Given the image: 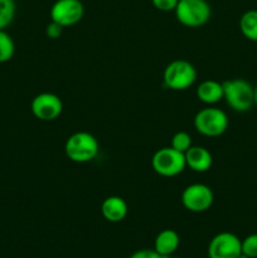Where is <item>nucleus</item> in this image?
<instances>
[{"label":"nucleus","mask_w":257,"mask_h":258,"mask_svg":"<svg viewBox=\"0 0 257 258\" xmlns=\"http://www.w3.org/2000/svg\"><path fill=\"white\" fill-rule=\"evenodd\" d=\"M170 146L175 149V150L185 154L193 146L190 134L186 133V131H178V133H175L173 135V138H171Z\"/></svg>","instance_id":"18"},{"label":"nucleus","mask_w":257,"mask_h":258,"mask_svg":"<svg viewBox=\"0 0 257 258\" xmlns=\"http://www.w3.org/2000/svg\"><path fill=\"white\" fill-rule=\"evenodd\" d=\"M100 145L92 134L87 131H77L66 140L65 153L71 161L85 164L97 156Z\"/></svg>","instance_id":"2"},{"label":"nucleus","mask_w":257,"mask_h":258,"mask_svg":"<svg viewBox=\"0 0 257 258\" xmlns=\"http://www.w3.org/2000/svg\"><path fill=\"white\" fill-rule=\"evenodd\" d=\"M15 53V44L13 38L5 32V29H0V63L9 62Z\"/></svg>","instance_id":"16"},{"label":"nucleus","mask_w":257,"mask_h":258,"mask_svg":"<svg viewBox=\"0 0 257 258\" xmlns=\"http://www.w3.org/2000/svg\"><path fill=\"white\" fill-rule=\"evenodd\" d=\"M128 258H169L163 257L154 249H140V251L134 252Z\"/></svg>","instance_id":"22"},{"label":"nucleus","mask_w":257,"mask_h":258,"mask_svg":"<svg viewBox=\"0 0 257 258\" xmlns=\"http://www.w3.org/2000/svg\"><path fill=\"white\" fill-rule=\"evenodd\" d=\"M85 8L81 0H57L50 8V20L63 28L77 24L83 17Z\"/></svg>","instance_id":"10"},{"label":"nucleus","mask_w":257,"mask_h":258,"mask_svg":"<svg viewBox=\"0 0 257 258\" xmlns=\"http://www.w3.org/2000/svg\"><path fill=\"white\" fill-rule=\"evenodd\" d=\"M151 166L158 175L173 178L179 175L186 168L185 154L175 150L171 146L159 149L151 158Z\"/></svg>","instance_id":"4"},{"label":"nucleus","mask_w":257,"mask_h":258,"mask_svg":"<svg viewBox=\"0 0 257 258\" xmlns=\"http://www.w3.org/2000/svg\"><path fill=\"white\" fill-rule=\"evenodd\" d=\"M15 10L14 0H0V29L9 27L15 17Z\"/></svg>","instance_id":"17"},{"label":"nucleus","mask_w":257,"mask_h":258,"mask_svg":"<svg viewBox=\"0 0 257 258\" xmlns=\"http://www.w3.org/2000/svg\"><path fill=\"white\" fill-rule=\"evenodd\" d=\"M174 12L178 22L188 28L202 27L212 14L211 5L207 0H179Z\"/></svg>","instance_id":"5"},{"label":"nucleus","mask_w":257,"mask_h":258,"mask_svg":"<svg viewBox=\"0 0 257 258\" xmlns=\"http://www.w3.org/2000/svg\"><path fill=\"white\" fill-rule=\"evenodd\" d=\"M208 258H238L242 253V241L231 232L216 234L208 244Z\"/></svg>","instance_id":"9"},{"label":"nucleus","mask_w":257,"mask_h":258,"mask_svg":"<svg viewBox=\"0 0 257 258\" xmlns=\"http://www.w3.org/2000/svg\"><path fill=\"white\" fill-rule=\"evenodd\" d=\"M242 253L248 258H257V233L249 234L242 241Z\"/></svg>","instance_id":"19"},{"label":"nucleus","mask_w":257,"mask_h":258,"mask_svg":"<svg viewBox=\"0 0 257 258\" xmlns=\"http://www.w3.org/2000/svg\"><path fill=\"white\" fill-rule=\"evenodd\" d=\"M169 258H170V257H169Z\"/></svg>","instance_id":"25"},{"label":"nucleus","mask_w":257,"mask_h":258,"mask_svg":"<svg viewBox=\"0 0 257 258\" xmlns=\"http://www.w3.org/2000/svg\"><path fill=\"white\" fill-rule=\"evenodd\" d=\"M238 258H248V257H247V256H246V254L241 253V254H239V257H238Z\"/></svg>","instance_id":"24"},{"label":"nucleus","mask_w":257,"mask_h":258,"mask_svg":"<svg viewBox=\"0 0 257 258\" xmlns=\"http://www.w3.org/2000/svg\"><path fill=\"white\" fill-rule=\"evenodd\" d=\"M30 110L37 120L50 122L59 118V116L62 115L63 102L59 96L50 92H43L33 98Z\"/></svg>","instance_id":"7"},{"label":"nucleus","mask_w":257,"mask_h":258,"mask_svg":"<svg viewBox=\"0 0 257 258\" xmlns=\"http://www.w3.org/2000/svg\"><path fill=\"white\" fill-rule=\"evenodd\" d=\"M163 80L166 88L173 91L188 90L197 80L196 67L188 60H173L164 70Z\"/></svg>","instance_id":"6"},{"label":"nucleus","mask_w":257,"mask_h":258,"mask_svg":"<svg viewBox=\"0 0 257 258\" xmlns=\"http://www.w3.org/2000/svg\"><path fill=\"white\" fill-rule=\"evenodd\" d=\"M214 201L212 189L206 184H191L181 193V203L184 208L194 213H202L208 211Z\"/></svg>","instance_id":"8"},{"label":"nucleus","mask_w":257,"mask_h":258,"mask_svg":"<svg viewBox=\"0 0 257 258\" xmlns=\"http://www.w3.org/2000/svg\"><path fill=\"white\" fill-rule=\"evenodd\" d=\"M254 106H257V85L254 86Z\"/></svg>","instance_id":"23"},{"label":"nucleus","mask_w":257,"mask_h":258,"mask_svg":"<svg viewBox=\"0 0 257 258\" xmlns=\"http://www.w3.org/2000/svg\"><path fill=\"white\" fill-rule=\"evenodd\" d=\"M63 29H65V28H63L62 25L50 20V23L47 25V28H45V34H47L50 39H57V38H59L60 35H62Z\"/></svg>","instance_id":"21"},{"label":"nucleus","mask_w":257,"mask_h":258,"mask_svg":"<svg viewBox=\"0 0 257 258\" xmlns=\"http://www.w3.org/2000/svg\"><path fill=\"white\" fill-rule=\"evenodd\" d=\"M101 213L106 221L118 223L123 221L128 214V206L122 197L110 196L103 199L101 204Z\"/></svg>","instance_id":"11"},{"label":"nucleus","mask_w":257,"mask_h":258,"mask_svg":"<svg viewBox=\"0 0 257 258\" xmlns=\"http://www.w3.org/2000/svg\"><path fill=\"white\" fill-rule=\"evenodd\" d=\"M239 30L244 38L257 42V9L247 10L239 19Z\"/></svg>","instance_id":"15"},{"label":"nucleus","mask_w":257,"mask_h":258,"mask_svg":"<svg viewBox=\"0 0 257 258\" xmlns=\"http://www.w3.org/2000/svg\"><path fill=\"white\" fill-rule=\"evenodd\" d=\"M185 163L190 170L196 173H206L212 168L213 158L208 149L193 145L185 153Z\"/></svg>","instance_id":"12"},{"label":"nucleus","mask_w":257,"mask_h":258,"mask_svg":"<svg viewBox=\"0 0 257 258\" xmlns=\"http://www.w3.org/2000/svg\"><path fill=\"white\" fill-rule=\"evenodd\" d=\"M179 0H151L154 7L160 12H171L175 10Z\"/></svg>","instance_id":"20"},{"label":"nucleus","mask_w":257,"mask_h":258,"mask_svg":"<svg viewBox=\"0 0 257 258\" xmlns=\"http://www.w3.org/2000/svg\"><path fill=\"white\" fill-rule=\"evenodd\" d=\"M193 125L201 135L207 136V138H218L226 133L229 121L224 111L208 106L196 113Z\"/></svg>","instance_id":"3"},{"label":"nucleus","mask_w":257,"mask_h":258,"mask_svg":"<svg viewBox=\"0 0 257 258\" xmlns=\"http://www.w3.org/2000/svg\"><path fill=\"white\" fill-rule=\"evenodd\" d=\"M197 97L201 102L212 106L223 100V85L216 80H204L197 87Z\"/></svg>","instance_id":"13"},{"label":"nucleus","mask_w":257,"mask_h":258,"mask_svg":"<svg viewBox=\"0 0 257 258\" xmlns=\"http://www.w3.org/2000/svg\"><path fill=\"white\" fill-rule=\"evenodd\" d=\"M180 244V237L174 229H164L154 241V251L163 257H170L175 253Z\"/></svg>","instance_id":"14"},{"label":"nucleus","mask_w":257,"mask_h":258,"mask_svg":"<svg viewBox=\"0 0 257 258\" xmlns=\"http://www.w3.org/2000/svg\"><path fill=\"white\" fill-rule=\"evenodd\" d=\"M223 100L236 112H247L254 106V87L244 78H232L222 82Z\"/></svg>","instance_id":"1"}]
</instances>
